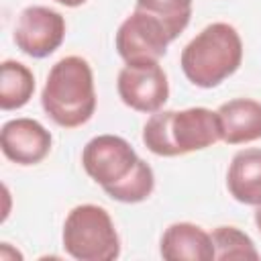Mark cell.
Returning <instances> with one entry per match:
<instances>
[{
	"mask_svg": "<svg viewBox=\"0 0 261 261\" xmlns=\"http://www.w3.org/2000/svg\"><path fill=\"white\" fill-rule=\"evenodd\" d=\"M220 141L216 110L192 106L184 110H157L143 126L145 147L159 157H179L208 149Z\"/></svg>",
	"mask_w": 261,
	"mask_h": 261,
	"instance_id": "6da1fadb",
	"label": "cell"
},
{
	"mask_svg": "<svg viewBox=\"0 0 261 261\" xmlns=\"http://www.w3.org/2000/svg\"><path fill=\"white\" fill-rule=\"evenodd\" d=\"M47 116L63 128L86 124L96 112V88L90 63L80 55L59 59L47 75L41 92Z\"/></svg>",
	"mask_w": 261,
	"mask_h": 261,
	"instance_id": "7a4b0ae2",
	"label": "cell"
},
{
	"mask_svg": "<svg viewBox=\"0 0 261 261\" xmlns=\"http://www.w3.org/2000/svg\"><path fill=\"white\" fill-rule=\"evenodd\" d=\"M243 61V39L228 22L204 27L181 51L179 65L188 82L210 90L230 77Z\"/></svg>",
	"mask_w": 261,
	"mask_h": 261,
	"instance_id": "3957f363",
	"label": "cell"
},
{
	"mask_svg": "<svg viewBox=\"0 0 261 261\" xmlns=\"http://www.w3.org/2000/svg\"><path fill=\"white\" fill-rule=\"evenodd\" d=\"M63 249L77 261H112L120 255V239L106 208L80 204L71 208L61 232Z\"/></svg>",
	"mask_w": 261,
	"mask_h": 261,
	"instance_id": "277c9868",
	"label": "cell"
},
{
	"mask_svg": "<svg viewBox=\"0 0 261 261\" xmlns=\"http://www.w3.org/2000/svg\"><path fill=\"white\" fill-rule=\"evenodd\" d=\"M141 157L130 143L118 135H98L82 151V167L102 190L126 179Z\"/></svg>",
	"mask_w": 261,
	"mask_h": 261,
	"instance_id": "5b68a950",
	"label": "cell"
},
{
	"mask_svg": "<svg viewBox=\"0 0 261 261\" xmlns=\"http://www.w3.org/2000/svg\"><path fill=\"white\" fill-rule=\"evenodd\" d=\"M114 43L124 63H151L167 53L171 37L159 18L135 8L120 22Z\"/></svg>",
	"mask_w": 261,
	"mask_h": 261,
	"instance_id": "8992f818",
	"label": "cell"
},
{
	"mask_svg": "<svg viewBox=\"0 0 261 261\" xmlns=\"http://www.w3.org/2000/svg\"><path fill=\"white\" fill-rule=\"evenodd\" d=\"M116 90L124 106L145 114L161 110L169 98L167 73L159 65V61L126 63L118 71Z\"/></svg>",
	"mask_w": 261,
	"mask_h": 261,
	"instance_id": "52a82bcc",
	"label": "cell"
},
{
	"mask_svg": "<svg viewBox=\"0 0 261 261\" xmlns=\"http://www.w3.org/2000/svg\"><path fill=\"white\" fill-rule=\"evenodd\" d=\"M65 39V18L49 6H27L14 27L16 47L35 59L49 57Z\"/></svg>",
	"mask_w": 261,
	"mask_h": 261,
	"instance_id": "ba28073f",
	"label": "cell"
},
{
	"mask_svg": "<svg viewBox=\"0 0 261 261\" xmlns=\"http://www.w3.org/2000/svg\"><path fill=\"white\" fill-rule=\"evenodd\" d=\"M51 133L35 118H12L2 124L0 149L18 165H37L51 151Z\"/></svg>",
	"mask_w": 261,
	"mask_h": 261,
	"instance_id": "9c48e42d",
	"label": "cell"
},
{
	"mask_svg": "<svg viewBox=\"0 0 261 261\" xmlns=\"http://www.w3.org/2000/svg\"><path fill=\"white\" fill-rule=\"evenodd\" d=\"M159 253L167 261H212L214 243L210 232L192 222L169 224L159 243Z\"/></svg>",
	"mask_w": 261,
	"mask_h": 261,
	"instance_id": "30bf717a",
	"label": "cell"
},
{
	"mask_svg": "<svg viewBox=\"0 0 261 261\" xmlns=\"http://www.w3.org/2000/svg\"><path fill=\"white\" fill-rule=\"evenodd\" d=\"M220 141L226 145H247L261 139V102L253 98H232L216 110Z\"/></svg>",
	"mask_w": 261,
	"mask_h": 261,
	"instance_id": "8fae6325",
	"label": "cell"
},
{
	"mask_svg": "<svg viewBox=\"0 0 261 261\" xmlns=\"http://www.w3.org/2000/svg\"><path fill=\"white\" fill-rule=\"evenodd\" d=\"M226 188L245 206L261 204V149L249 147L232 155L226 171Z\"/></svg>",
	"mask_w": 261,
	"mask_h": 261,
	"instance_id": "7c38bea8",
	"label": "cell"
},
{
	"mask_svg": "<svg viewBox=\"0 0 261 261\" xmlns=\"http://www.w3.org/2000/svg\"><path fill=\"white\" fill-rule=\"evenodd\" d=\"M35 92L33 71L14 59H6L0 65V108L16 110L29 104Z\"/></svg>",
	"mask_w": 261,
	"mask_h": 261,
	"instance_id": "4fadbf2b",
	"label": "cell"
},
{
	"mask_svg": "<svg viewBox=\"0 0 261 261\" xmlns=\"http://www.w3.org/2000/svg\"><path fill=\"white\" fill-rule=\"evenodd\" d=\"M192 2L194 0H137L135 8L143 10V12H149L151 16L159 18L163 22L167 35L173 41L190 24Z\"/></svg>",
	"mask_w": 261,
	"mask_h": 261,
	"instance_id": "5bb4252c",
	"label": "cell"
},
{
	"mask_svg": "<svg viewBox=\"0 0 261 261\" xmlns=\"http://www.w3.org/2000/svg\"><path fill=\"white\" fill-rule=\"evenodd\" d=\"M212 243H214V259L220 261H230V259H251L257 261L261 255L253 243V239L239 230L237 226H216L212 232Z\"/></svg>",
	"mask_w": 261,
	"mask_h": 261,
	"instance_id": "9a60e30c",
	"label": "cell"
},
{
	"mask_svg": "<svg viewBox=\"0 0 261 261\" xmlns=\"http://www.w3.org/2000/svg\"><path fill=\"white\" fill-rule=\"evenodd\" d=\"M155 190V175H153V169L147 161L139 159L137 161V167L133 169V173L122 179L120 184L112 186V188H106V196H110L112 200L116 202H122V204H139L143 200H147Z\"/></svg>",
	"mask_w": 261,
	"mask_h": 261,
	"instance_id": "2e32d148",
	"label": "cell"
},
{
	"mask_svg": "<svg viewBox=\"0 0 261 261\" xmlns=\"http://www.w3.org/2000/svg\"><path fill=\"white\" fill-rule=\"evenodd\" d=\"M57 4H63V6H67V8H75V6H82L84 2H88V0H55Z\"/></svg>",
	"mask_w": 261,
	"mask_h": 261,
	"instance_id": "e0dca14e",
	"label": "cell"
},
{
	"mask_svg": "<svg viewBox=\"0 0 261 261\" xmlns=\"http://www.w3.org/2000/svg\"><path fill=\"white\" fill-rule=\"evenodd\" d=\"M255 224H257V230L261 232V204L255 206Z\"/></svg>",
	"mask_w": 261,
	"mask_h": 261,
	"instance_id": "ac0fdd59",
	"label": "cell"
}]
</instances>
